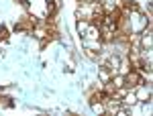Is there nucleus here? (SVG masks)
Segmentation results:
<instances>
[{
	"label": "nucleus",
	"instance_id": "nucleus-1",
	"mask_svg": "<svg viewBox=\"0 0 153 116\" xmlns=\"http://www.w3.org/2000/svg\"><path fill=\"white\" fill-rule=\"evenodd\" d=\"M125 106H133V104H137L139 100H137V94H135V90H129V92L125 94V100H120Z\"/></svg>",
	"mask_w": 153,
	"mask_h": 116
},
{
	"label": "nucleus",
	"instance_id": "nucleus-2",
	"mask_svg": "<svg viewBox=\"0 0 153 116\" xmlns=\"http://www.w3.org/2000/svg\"><path fill=\"white\" fill-rule=\"evenodd\" d=\"M98 75H100V80L104 81H110V78H112V73H110V69H108V67H104V65H102V67H100V71H98Z\"/></svg>",
	"mask_w": 153,
	"mask_h": 116
},
{
	"label": "nucleus",
	"instance_id": "nucleus-3",
	"mask_svg": "<svg viewBox=\"0 0 153 116\" xmlns=\"http://www.w3.org/2000/svg\"><path fill=\"white\" fill-rule=\"evenodd\" d=\"M92 104V110H94L96 114H104L106 108H104V102H90Z\"/></svg>",
	"mask_w": 153,
	"mask_h": 116
},
{
	"label": "nucleus",
	"instance_id": "nucleus-4",
	"mask_svg": "<svg viewBox=\"0 0 153 116\" xmlns=\"http://www.w3.org/2000/svg\"><path fill=\"white\" fill-rule=\"evenodd\" d=\"M88 27H90V23H88V21H84V18H80V21H78V31H80L82 35H86Z\"/></svg>",
	"mask_w": 153,
	"mask_h": 116
},
{
	"label": "nucleus",
	"instance_id": "nucleus-5",
	"mask_svg": "<svg viewBox=\"0 0 153 116\" xmlns=\"http://www.w3.org/2000/svg\"><path fill=\"white\" fill-rule=\"evenodd\" d=\"M47 14L55 16V0H47Z\"/></svg>",
	"mask_w": 153,
	"mask_h": 116
},
{
	"label": "nucleus",
	"instance_id": "nucleus-6",
	"mask_svg": "<svg viewBox=\"0 0 153 116\" xmlns=\"http://www.w3.org/2000/svg\"><path fill=\"white\" fill-rule=\"evenodd\" d=\"M6 39H8V31L2 27V29H0V41H6Z\"/></svg>",
	"mask_w": 153,
	"mask_h": 116
},
{
	"label": "nucleus",
	"instance_id": "nucleus-7",
	"mask_svg": "<svg viewBox=\"0 0 153 116\" xmlns=\"http://www.w3.org/2000/svg\"><path fill=\"white\" fill-rule=\"evenodd\" d=\"M21 4H23L25 8H27V6H29V0H21Z\"/></svg>",
	"mask_w": 153,
	"mask_h": 116
}]
</instances>
